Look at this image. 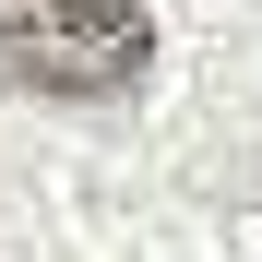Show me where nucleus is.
I'll return each mask as SVG.
<instances>
[{"label":"nucleus","instance_id":"obj_1","mask_svg":"<svg viewBox=\"0 0 262 262\" xmlns=\"http://www.w3.org/2000/svg\"><path fill=\"white\" fill-rule=\"evenodd\" d=\"M155 24L143 0H0V72L36 96H119L143 83Z\"/></svg>","mask_w":262,"mask_h":262}]
</instances>
